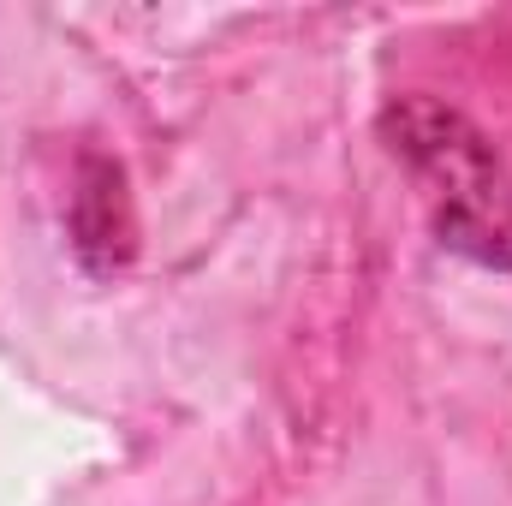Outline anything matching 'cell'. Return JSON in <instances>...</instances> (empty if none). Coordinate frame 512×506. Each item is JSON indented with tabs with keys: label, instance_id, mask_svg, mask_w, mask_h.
<instances>
[{
	"label": "cell",
	"instance_id": "obj_1",
	"mask_svg": "<svg viewBox=\"0 0 512 506\" xmlns=\"http://www.w3.org/2000/svg\"><path fill=\"white\" fill-rule=\"evenodd\" d=\"M382 137L417 179L441 245L483 268H512V173L495 143L435 96H399Z\"/></svg>",
	"mask_w": 512,
	"mask_h": 506
}]
</instances>
